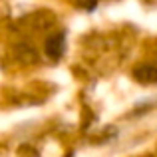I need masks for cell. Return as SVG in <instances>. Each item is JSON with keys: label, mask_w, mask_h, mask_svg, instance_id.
Here are the masks:
<instances>
[{"label": "cell", "mask_w": 157, "mask_h": 157, "mask_svg": "<svg viewBox=\"0 0 157 157\" xmlns=\"http://www.w3.org/2000/svg\"><path fill=\"white\" fill-rule=\"evenodd\" d=\"M46 54L52 58V60H58V58L64 54V36L62 34H54L46 40V46H44Z\"/></svg>", "instance_id": "obj_1"}, {"label": "cell", "mask_w": 157, "mask_h": 157, "mask_svg": "<svg viewBox=\"0 0 157 157\" xmlns=\"http://www.w3.org/2000/svg\"><path fill=\"white\" fill-rule=\"evenodd\" d=\"M133 78L141 84H157V68L155 66H139L133 70Z\"/></svg>", "instance_id": "obj_2"}]
</instances>
